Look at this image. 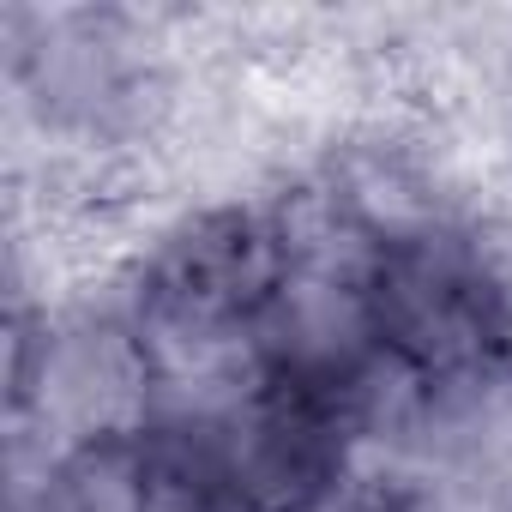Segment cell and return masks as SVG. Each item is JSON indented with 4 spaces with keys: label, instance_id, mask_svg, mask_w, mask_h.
<instances>
[{
    "label": "cell",
    "instance_id": "1",
    "mask_svg": "<svg viewBox=\"0 0 512 512\" xmlns=\"http://www.w3.org/2000/svg\"><path fill=\"white\" fill-rule=\"evenodd\" d=\"M362 326L380 356L422 380L470 374L506 338L500 296L482 266L458 241L428 229L380 235L362 278Z\"/></svg>",
    "mask_w": 512,
    "mask_h": 512
},
{
    "label": "cell",
    "instance_id": "2",
    "mask_svg": "<svg viewBox=\"0 0 512 512\" xmlns=\"http://www.w3.org/2000/svg\"><path fill=\"white\" fill-rule=\"evenodd\" d=\"M284 235L247 211H211L187 223L145 272L139 314L145 338L211 350L235 332H253L284 302Z\"/></svg>",
    "mask_w": 512,
    "mask_h": 512
},
{
    "label": "cell",
    "instance_id": "3",
    "mask_svg": "<svg viewBox=\"0 0 512 512\" xmlns=\"http://www.w3.org/2000/svg\"><path fill=\"white\" fill-rule=\"evenodd\" d=\"M302 512H410L404 506V494H392L386 482H332L320 500H308Z\"/></svg>",
    "mask_w": 512,
    "mask_h": 512
}]
</instances>
